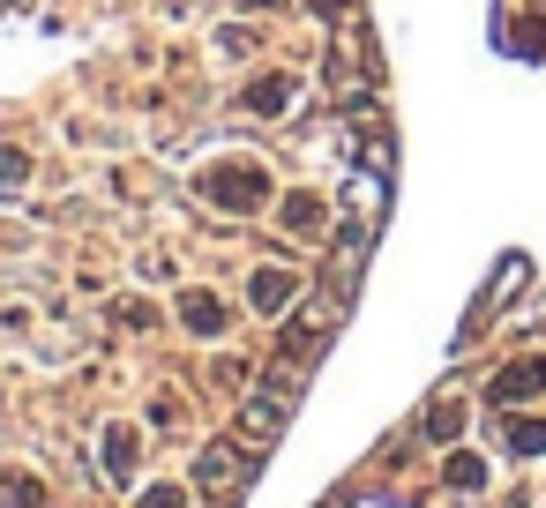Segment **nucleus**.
<instances>
[{"label": "nucleus", "instance_id": "12", "mask_svg": "<svg viewBox=\"0 0 546 508\" xmlns=\"http://www.w3.org/2000/svg\"><path fill=\"white\" fill-rule=\"evenodd\" d=\"M135 508H187V486H173V479H165V486H143V501H135Z\"/></svg>", "mask_w": 546, "mask_h": 508}, {"label": "nucleus", "instance_id": "7", "mask_svg": "<svg viewBox=\"0 0 546 508\" xmlns=\"http://www.w3.org/2000/svg\"><path fill=\"white\" fill-rule=\"evenodd\" d=\"M502 434L517 456H546V419H502Z\"/></svg>", "mask_w": 546, "mask_h": 508}, {"label": "nucleus", "instance_id": "1", "mask_svg": "<svg viewBox=\"0 0 546 508\" xmlns=\"http://www.w3.org/2000/svg\"><path fill=\"white\" fill-rule=\"evenodd\" d=\"M202 187L217 195V210H255V202L270 195V180H262L255 165H217V172H210Z\"/></svg>", "mask_w": 546, "mask_h": 508}, {"label": "nucleus", "instance_id": "6", "mask_svg": "<svg viewBox=\"0 0 546 508\" xmlns=\"http://www.w3.org/2000/svg\"><path fill=\"white\" fill-rule=\"evenodd\" d=\"M247 299H255L262 314H277L292 299V269H255V284H247Z\"/></svg>", "mask_w": 546, "mask_h": 508}, {"label": "nucleus", "instance_id": "13", "mask_svg": "<svg viewBox=\"0 0 546 508\" xmlns=\"http://www.w3.org/2000/svg\"><path fill=\"white\" fill-rule=\"evenodd\" d=\"M449 486H487V464L479 456H449Z\"/></svg>", "mask_w": 546, "mask_h": 508}, {"label": "nucleus", "instance_id": "2", "mask_svg": "<svg viewBox=\"0 0 546 508\" xmlns=\"http://www.w3.org/2000/svg\"><path fill=\"white\" fill-rule=\"evenodd\" d=\"M539 389H546V359H509L502 381H494V404H524Z\"/></svg>", "mask_w": 546, "mask_h": 508}, {"label": "nucleus", "instance_id": "3", "mask_svg": "<svg viewBox=\"0 0 546 508\" xmlns=\"http://www.w3.org/2000/svg\"><path fill=\"white\" fill-rule=\"evenodd\" d=\"M135 456H143V441H135V426H105V449H98L105 479H135Z\"/></svg>", "mask_w": 546, "mask_h": 508}, {"label": "nucleus", "instance_id": "9", "mask_svg": "<svg viewBox=\"0 0 546 508\" xmlns=\"http://www.w3.org/2000/svg\"><path fill=\"white\" fill-rule=\"evenodd\" d=\"M240 419H247V434H277V426H285V404H277V396H255Z\"/></svg>", "mask_w": 546, "mask_h": 508}, {"label": "nucleus", "instance_id": "5", "mask_svg": "<svg viewBox=\"0 0 546 508\" xmlns=\"http://www.w3.org/2000/svg\"><path fill=\"white\" fill-rule=\"evenodd\" d=\"M247 113H262V120H270V113H285V105H292V83H285V75H262V83H247Z\"/></svg>", "mask_w": 546, "mask_h": 508}, {"label": "nucleus", "instance_id": "8", "mask_svg": "<svg viewBox=\"0 0 546 508\" xmlns=\"http://www.w3.org/2000/svg\"><path fill=\"white\" fill-rule=\"evenodd\" d=\"M285 232H322V195H292L285 202Z\"/></svg>", "mask_w": 546, "mask_h": 508}, {"label": "nucleus", "instance_id": "14", "mask_svg": "<svg viewBox=\"0 0 546 508\" xmlns=\"http://www.w3.org/2000/svg\"><path fill=\"white\" fill-rule=\"evenodd\" d=\"M247 8H285V0H247Z\"/></svg>", "mask_w": 546, "mask_h": 508}, {"label": "nucleus", "instance_id": "4", "mask_svg": "<svg viewBox=\"0 0 546 508\" xmlns=\"http://www.w3.org/2000/svg\"><path fill=\"white\" fill-rule=\"evenodd\" d=\"M180 322L195 329V337H217L232 314H225V299H210V292H180Z\"/></svg>", "mask_w": 546, "mask_h": 508}, {"label": "nucleus", "instance_id": "10", "mask_svg": "<svg viewBox=\"0 0 546 508\" xmlns=\"http://www.w3.org/2000/svg\"><path fill=\"white\" fill-rule=\"evenodd\" d=\"M0 494H8V508H45L38 479H23V471H0Z\"/></svg>", "mask_w": 546, "mask_h": 508}, {"label": "nucleus", "instance_id": "11", "mask_svg": "<svg viewBox=\"0 0 546 508\" xmlns=\"http://www.w3.org/2000/svg\"><path fill=\"white\" fill-rule=\"evenodd\" d=\"M195 479H202V486H225V479H240V464H232L225 449H210V456L195 464Z\"/></svg>", "mask_w": 546, "mask_h": 508}]
</instances>
